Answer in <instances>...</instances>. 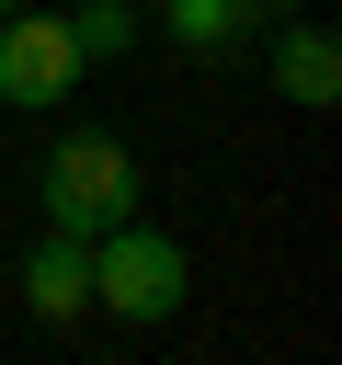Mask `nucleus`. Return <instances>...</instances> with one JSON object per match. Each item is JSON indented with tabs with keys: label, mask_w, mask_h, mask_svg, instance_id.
<instances>
[{
	"label": "nucleus",
	"mask_w": 342,
	"mask_h": 365,
	"mask_svg": "<svg viewBox=\"0 0 342 365\" xmlns=\"http://www.w3.org/2000/svg\"><path fill=\"white\" fill-rule=\"evenodd\" d=\"M34 194H46V228H57V240H103L114 217H137V160H125V137L80 125V137L46 148Z\"/></svg>",
	"instance_id": "1"
},
{
	"label": "nucleus",
	"mask_w": 342,
	"mask_h": 365,
	"mask_svg": "<svg viewBox=\"0 0 342 365\" xmlns=\"http://www.w3.org/2000/svg\"><path fill=\"white\" fill-rule=\"evenodd\" d=\"M182 297H194V262H182V240L171 228H137V217H114L103 240H91V308H114V319H182Z\"/></svg>",
	"instance_id": "2"
},
{
	"label": "nucleus",
	"mask_w": 342,
	"mask_h": 365,
	"mask_svg": "<svg viewBox=\"0 0 342 365\" xmlns=\"http://www.w3.org/2000/svg\"><path fill=\"white\" fill-rule=\"evenodd\" d=\"M80 91V46L57 11H0V103H68Z\"/></svg>",
	"instance_id": "3"
},
{
	"label": "nucleus",
	"mask_w": 342,
	"mask_h": 365,
	"mask_svg": "<svg viewBox=\"0 0 342 365\" xmlns=\"http://www.w3.org/2000/svg\"><path fill=\"white\" fill-rule=\"evenodd\" d=\"M23 308H34V319H80V308H91V240H57V228H46V251L23 262Z\"/></svg>",
	"instance_id": "4"
},
{
	"label": "nucleus",
	"mask_w": 342,
	"mask_h": 365,
	"mask_svg": "<svg viewBox=\"0 0 342 365\" xmlns=\"http://www.w3.org/2000/svg\"><path fill=\"white\" fill-rule=\"evenodd\" d=\"M274 91H285V103H331V91H342V46H331V23H296V34L274 46Z\"/></svg>",
	"instance_id": "5"
},
{
	"label": "nucleus",
	"mask_w": 342,
	"mask_h": 365,
	"mask_svg": "<svg viewBox=\"0 0 342 365\" xmlns=\"http://www.w3.org/2000/svg\"><path fill=\"white\" fill-rule=\"evenodd\" d=\"M160 34H171L182 57H228V46L251 34V0H160Z\"/></svg>",
	"instance_id": "6"
},
{
	"label": "nucleus",
	"mask_w": 342,
	"mask_h": 365,
	"mask_svg": "<svg viewBox=\"0 0 342 365\" xmlns=\"http://www.w3.org/2000/svg\"><path fill=\"white\" fill-rule=\"evenodd\" d=\"M57 23H68V46H80V68H103V57L137 46V0H80V11H57Z\"/></svg>",
	"instance_id": "7"
},
{
	"label": "nucleus",
	"mask_w": 342,
	"mask_h": 365,
	"mask_svg": "<svg viewBox=\"0 0 342 365\" xmlns=\"http://www.w3.org/2000/svg\"><path fill=\"white\" fill-rule=\"evenodd\" d=\"M251 11H319V0H251Z\"/></svg>",
	"instance_id": "8"
},
{
	"label": "nucleus",
	"mask_w": 342,
	"mask_h": 365,
	"mask_svg": "<svg viewBox=\"0 0 342 365\" xmlns=\"http://www.w3.org/2000/svg\"><path fill=\"white\" fill-rule=\"evenodd\" d=\"M0 11H23V0H0Z\"/></svg>",
	"instance_id": "9"
}]
</instances>
